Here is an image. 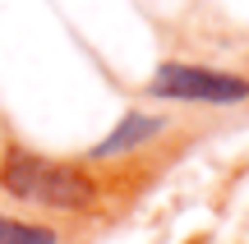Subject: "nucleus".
Segmentation results:
<instances>
[{
	"instance_id": "f257e3e1",
	"label": "nucleus",
	"mask_w": 249,
	"mask_h": 244,
	"mask_svg": "<svg viewBox=\"0 0 249 244\" xmlns=\"http://www.w3.org/2000/svg\"><path fill=\"white\" fill-rule=\"evenodd\" d=\"M0 194L14 208L46 212V217H88L102 208V175L92 162L51 157L9 138L0 147Z\"/></svg>"
},
{
	"instance_id": "f03ea898",
	"label": "nucleus",
	"mask_w": 249,
	"mask_h": 244,
	"mask_svg": "<svg viewBox=\"0 0 249 244\" xmlns=\"http://www.w3.org/2000/svg\"><path fill=\"white\" fill-rule=\"evenodd\" d=\"M148 101H166V106H208V111H226V106H245L249 101V79L222 65H203V60H161L143 83Z\"/></svg>"
},
{
	"instance_id": "7ed1b4c3",
	"label": "nucleus",
	"mask_w": 249,
	"mask_h": 244,
	"mask_svg": "<svg viewBox=\"0 0 249 244\" xmlns=\"http://www.w3.org/2000/svg\"><path fill=\"white\" fill-rule=\"evenodd\" d=\"M166 129H171V120L161 115V111L129 106L116 125H111L107 134L88 147V157H83V162H92V166H102V162H124V157H134V152H143V147H152L161 134H166Z\"/></svg>"
},
{
	"instance_id": "20e7f679",
	"label": "nucleus",
	"mask_w": 249,
	"mask_h": 244,
	"mask_svg": "<svg viewBox=\"0 0 249 244\" xmlns=\"http://www.w3.org/2000/svg\"><path fill=\"white\" fill-rule=\"evenodd\" d=\"M0 244H65V230L46 217L0 208Z\"/></svg>"
}]
</instances>
